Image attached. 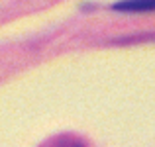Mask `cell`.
<instances>
[{
    "instance_id": "1",
    "label": "cell",
    "mask_w": 155,
    "mask_h": 147,
    "mask_svg": "<svg viewBox=\"0 0 155 147\" xmlns=\"http://www.w3.org/2000/svg\"><path fill=\"white\" fill-rule=\"evenodd\" d=\"M114 10L120 12H149L155 10V0H120L114 4Z\"/></svg>"
}]
</instances>
